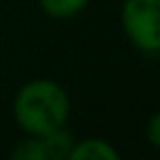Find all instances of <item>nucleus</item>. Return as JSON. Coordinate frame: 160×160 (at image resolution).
Instances as JSON below:
<instances>
[{"mask_svg": "<svg viewBox=\"0 0 160 160\" xmlns=\"http://www.w3.org/2000/svg\"><path fill=\"white\" fill-rule=\"evenodd\" d=\"M147 138L151 142V147H156L160 151V110L149 118V125H147Z\"/></svg>", "mask_w": 160, "mask_h": 160, "instance_id": "nucleus-7", "label": "nucleus"}, {"mask_svg": "<svg viewBox=\"0 0 160 160\" xmlns=\"http://www.w3.org/2000/svg\"><path fill=\"white\" fill-rule=\"evenodd\" d=\"M68 158L72 160H118V151L103 138H86L72 145Z\"/></svg>", "mask_w": 160, "mask_h": 160, "instance_id": "nucleus-3", "label": "nucleus"}, {"mask_svg": "<svg viewBox=\"0 0 160 160\" xmlns=\"http://www.w3.org/2000/svg\"><path fill=\"white\" fill-rule=\"evenodd\" d=\"M70 99L66 90L51 79H33L24 83L13 99V118L29 136L51 134L68 121Z\"/></svg>", "mask_w": 160, "mask_h": 160, "instance_id": "nucleus-1", "label": "nucleus"}, {"mask_svg": "<svg viewBox=\"0 0 160 160\" xmlns=\"http://www.w3.org/2000/svg\"><path fill=\"white\" fill-rule=\"evenodd\" d=\"M121 24L127 40L140 53H160V0H125Z\"/></svg>", "mask_w": 160, "mask_h": 160, "instance_id": "nucleus-2", "label": "nucleus"}, {"mask_svg": "<svg viewBox=\"0 0 160 160\" xmlns=\"http://www.w3.org/2000/svg\"><path fill=\"white\" fill-rule=\"evenodd\" d=\"M40 140H42V147H44L46 160H62V158H68V156H70V149H72V145H75L72 136H70L64 127H59V129H55V132H51V134L40 136Z\"/></svg>", "mask_w": 160, "mask_h": 160, "instance_id": "nucleus-4", "label": "nucleus"}, {"mask_svg": "<svg viewBox=\"0 0 160 160\" xmlns=\"http://www.w3.org/2000/svg\"><path fill=\"white\" fill-rule=\"evenodd\" d=\"M11 158L13 160H46L40 136H29L24 140H18L11 151Z\"/></svg>", "mask_w": 160, "mask_h": 160, "instance_id": "nucleus-6", "label": "nucleus"}, {"mask_svg": "<svg viewBox=\"0 0 160 160\" xmlns=\"http://www.w3.org/2000/svg\"><path fill=\"white\" fill-rule=\"evenodd\" d=\"M88 2L90 0H40V7L51 18L64 20V18H72L79 11H83Z\"/></svg>", "mask_w": 160, "mask_h": 160, "instance_id": "nucleus-5", "label": "nucleus"}]
</instances>
